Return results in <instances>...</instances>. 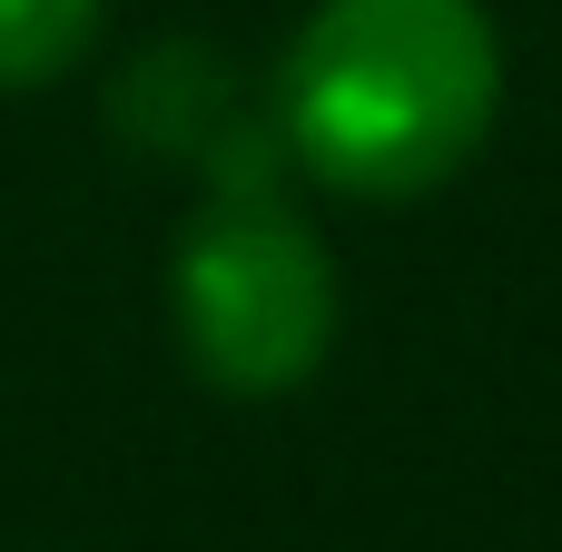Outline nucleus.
<instances>
[{"mask_svg": "<svg viewBox=\"0 0 562 552\" xmlns=\"http://www.w3.org/2000/svg\"><path fill=\"white\" fill-rule=\"evenodd\" d=\"M109 0H0V99H40L89 69Z\"/></svg>", "mask_w": 562, "mask_h": 552, "instance_id": "7ed1b4c3", "label": "nucleus"}, {"mask_svg": "<svg viewBox=\"0 0 562 552\" xmlns=\"http://www.w3.org/2000/svg\"><path fill=\"white\" fill-rule=\"evenodd\" d=\"M504 119V30L484 0H316L267 79L286 168L356 207L454 188Z\"/></svg>", "mask_w": 562, "mask_h": 552, "instance_id": "f257e3e1", "label": "nucleus"}, {"mask_svg": "<svg viewBox=\"0 0 562 552\" xmlns=\"http://www.w3.org/2000/svg\"><path fill=\"white\" fill-rule=\"evenodd\" d=\"M168 336L217 405L306 395L346 336V277L286 198V148L267 119H227L207 138V198L168 247Z\"/></svg>", "mask_w": 562, "mask_h": 552, "instance_id": "f03ea898", "label": "nucleus"}]
</instances>
